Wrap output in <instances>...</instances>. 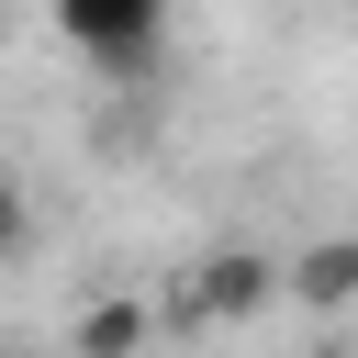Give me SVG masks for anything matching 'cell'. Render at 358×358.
<instances>
[{
  "instance_id": "6da1fadb",
  "label": "cell",
  "mask_w": 358,
  "mask_h": 358,
  "mask_svg": "<svg viewBox=\"0 0 358 358\" xmlns=\"http://www.w3.org/2000/svg\"><path fill=\"white\" fill-rule=\"evenodd\" d=\"M268 302H291L268 246H201V257H190V280L157 302V324H179V336H190V324H257Z\"/></svg>"
},
{
  "instance_id": "3957f363",
  "label": "cell",
  "mask_w": 358,
  "mask_h": 358,
  "mask_svg": "<svg viewBox=\"0 0 358 358\" xmlns=\"http://www.w3.org/2000/svg\"><path fill=\"white\" fill-rule=\"evenodd\" d=\"M280 291H291L302 313H358V235H313V246H291V257H280Z\"/></svg>"
},
{
  "instance_id": "7a4b0ae2",
  "label": "cell",
  "mask_w": 358,
  "mask_h": 358,
  "mask_svg": "<svg viewBox=\"0 0 358 358\" xmlns=\"http://www.w3.org/2000/svg\"><path fill=\"white\" fill-rule=\"evenodd\" d=\"M56 34L101 67V78H145L157 45H168V0H45Z\"/></svg>"
},
{
  "instance_id": "277c9868",
  "label": "cell",
  "mask_w": 358,
  "mask_h": 358,
  "mask_svg": "<svg viewBox=\"0 0 358 358\" xmlns=\"http://www.w3.org/2000/svg\"><path fill=\"white\" fill-rule=\"evenodd\" d=\"M145 336H157V302H134V291L78 302V324H67V347H78V358H145Z\"/></svg>"
},
{
  "instance_id": "5b68a950",
  "label": "cell",
  "mask_w": 358,
  "mask_h": 358,
  "mask_svg": "<svg viewBox=\"0 0 358 358\" xmlns=\"http://www.w3.org/2000/svg\"><path fill=\"white\" fill-rule=\"evenodd\" d=\"M22 257H34V190L0 168V268H22Z\"/></svg>"
},
{
  "instance_id": "8992f818",
  "label": "cell",
  "mask_w": 358,
  "mask_h": 358,
  "mask_svg": "<svg viewBox=\"0 0 358 358\" xmlns=\"http://www.w3.org/2000/svg\"><path fill=\"white\" fill-rule=\"evenodd\" d=\"M0 358H34V347H0Z\"/></svg>"
}]
</instances>
